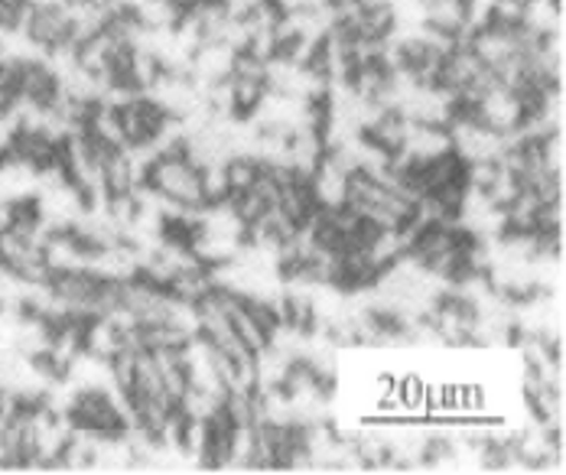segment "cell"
I'll list each match as a JSON object with an SVG mask.
<instances>
[{"label":"cell","instance_id":"1","mask_svg":"<svg viewBox=\"0 0 566 475\" xmlns=\"http://www.w3.org/2000/svg\"><path fill=\"white\" fill-rule=\"evenodd\" d=\"M144 182L157 196L170 199V202L182 205V209H202L206 205V196H202V170L189 160L186 137L157 150L154 163L147 167Z\"/></svg>","mask_w":566,"mask_h":475},{"label":"cell","instance_id":"2","mask_svg":"<svg viewBox=\"0 0 566 475\" xmlns=\"http://www.w3.org/2000/svg\"><path fill=\"white\" fill-rule=\"evenodd\" d=\"M33 53L40 56H65L75 50L78 43V30H75V17L69 10L65 0H33L23 23H20V33H17Z\"/></svg>","mask_w":566,"mask_h":475},{"label":"cell","instance_id":"3","mask_svg":"<svg viewBox=\"0 0 566 475\" xmlns=\"http://www.w3.org/2000/svg\"><path fill=\"white\" fill-rule=\"evenodd\" d=\"M310 189H313V199H316L319 209L345 205V196H348V173L342 170L336 160L323 157V163H319L316 173L310 177Z\"/></svg>","mask_w":566,"mask_h":475}]
</instances>
